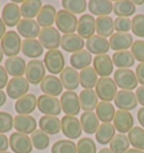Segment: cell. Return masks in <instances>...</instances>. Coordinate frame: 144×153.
Here are the masks:
<instances>
[{
  "label": "cell",
  "mask_w": 144,
  "mask_h": 153,
  "mask_svg": "<svg viewBox=\"0 0 144 153\" xmlns=\"http://www.w3.org/2000/svg\"><path fill=\"white\" fill-rule=\"evenodd\" d=\"M22 39L20 35L17 32L9 30L5 34V36L1 39V48L6 56L13 57L17 56L18 53L22 52Z\"/></svg>",
  "instance_id": "1"
},
{
  "label": "cell",
  "mask_w": 144,
  "mask_h": 153,
  "mask_svg": "<svg viewBox=\"0 0 144 153\" xmlns=\"http://www.w3.org/2000/svg\"><path fill=\"white\" fill-rule=\"evenodd\" d=\"M114 81L122 90L128 91H132L135 88L137 89L139 83L136 74L131 69H117L114 72Z\"/></svg>",
  "instance_id": "2"
},
{
  "label": "cell",
  "mask_w": 144,
  "mask_h": 153,
  "mask_svg": "<svg viewBox=\"0 0 144 153\" xmlns=\"http://www.w3.org/2000/svg\"><path fill=\"white\" fill-rule=\"evenodd\" d=\"M55 25L58 27V30L61 33L73 34L77 30L78 27V19L76 15L69 13L67 10H59L55 18Z\"/></svg>",
  "instance_id": "3"
},
{
  "label": "cell",
  "mask_w": 144,
  "mask_h": 153,
  "mask_svg": "<svg viewBox=\"0 0 144 153\" xmlns=\"http://www.w3.org/2000/svg\"><path fill=\"white\" fill-rule=\"evenodd\" d=\"M44 65L50 73L59 74L64 70L65 60L61 51L59 50H50L45 53L44 56Z\"/></svg>",
  "instance_id": "4"
},
{
  "label": "cell",
  "mask_w": 144,
  "mask_h": 153,
  "mask_svg": "<svg viewBox=\"0 0 144 153\" xmlns=\"http://www.w3.org/2000/svg\"><path fill=\"white\" fill-rule=\"evenodd\" d=\"M96 94L101 101L109 102L115 99L117 95V86L111 78H100L96 85Z\"/></svg>",
  "instance_id": "5"
},
{
  "label": "cell",
  "mask_w": 144,
  "mask_h": 153,
  "mask_svg": "<svg viewBox=\"0 0 144 153\" xmlns=\"http://www.w3.org/2000/svg\"><path fill=\"white\" fill-rule=\"evenodd\" d=\"M37 108L45 116H58L62 110L58 98L48 95H42L37 98Z\"/></svg>",
  "instance_id": "6"
},
{
  "label": "cell",
  "mask_w": 144,
  "mask_h": 153,
  "mask_svg": "<svg viewBox=\"0 0 144 153\" xmlns=\"http://www.w3.org/2000/svg\"><path fill=\"white\" fill-rule=\"evenodd\" d=\"M61 35L59 33L58 28L54 27H45L42 28L39 35V41L42 46L50 50H56L61 46Z\"/></svg>",
  "instance_id": "7"
},
{
  "label": "cell",
  "mask_w": 144,
  "mask_h": 153,
  "mask_svg": "<svg viewBox=\"0 0 144 153\" xmlns=\"http://www.w3.org/2000/svg\"><path fill=\"white\" fill-rule=\"evenodd\" d=\"M61 131L70 140H76L81 136L82 127L80 120L76 116L65 115L61 120Z\"/></svg>",
  "instance_id": "8"
},
{
  "label": "cell",
  "mask_w": 144,
  "mask_h": 153,
  "mask_svg": "<svg viewBox=\"0 0 144 153\" xmlns=\"http://www.w3.org/2000/svg\"><path fill=\"white\" fill-rule=\"evenodd\" d=\"M45 70L46 68L41 60H30L27 63L25 78L32 85H39L45 78Z\"/></svg>",
  "instance_id": "9"
},
{
  "label": "cell",
  "mask_w": 144,
  "mask_h": 153,
  "mask_svg": "<svg viewBox=\"0 0 144 153\" xmlns=\"http://www.w3.org/2000/svg\"><path fill=\"white\" fill-rule=\"evenodd\" d=\"M29 90V82L24 76L11 78L7 85V96L11 99H19L20 97L27 95Z\"/></svg>",
  "instance_id": "10"
},
{
  "label": "cell",
  "mask_w": 144,
  "mask_h": 153,
  "mask_svg": "<svg viewBox=\"0 0 144 153\" xmlns=\"http://www.w3.org/2000/svg\"><path fill=\"white\" fill-rule=\"evenodd\" d=\"M61 107L64 114L69 116H76L80 113L81 106H80V100H79V96L74 91H65L61 96Z\"/></svg>",
  "instance_id": "11"
},
{
  "label": "cell",
  "mask_w": 144,
  "mask_h": 153,
  "mask_svg": "<svg viewBox=\"0 0 144 153\" xmlns=\"http://www.w3.org/2000/svg\"><path fill=\"white\" fill-rule=\"evenodd\" d=\"M9 145L14 153H30L33 150L30 137L19 132H15L10 135Z\"/></svg>",
  "instance_id": "12"
},
{
  "label": "cell",
  "mask_w": 144,
  "mask_h": 153,
  "mask_svg": "<svg viewBox=\"0 0 144 153\" xmlns=\"http://www.w3.org/2000/svg\"><path fill=\"white\" fill-rule=\"evenodd\" d=\"M39 88L44 95L52 96V97L61 95L63 90V86L60 81V78H56L53 74L45 76V78L39 83Z\"/></svg>",
  "instance_id": "13"
},
{
  "label": "cell",
  "mask_w": 144,
  "mask_h": 153,
  "mask_svg": "<svg viewBox=\"0 0 144 153\" xmlns=\"http://www.w3.org/2000/svg\"><path fill=\"white\" fill-rule=\"evenodd\" d=\"M114 126L120 134L128 133L134 126V118L130 111L118 109L114 117Z\"/></svg>",
  "instance_id": "14"
},
{
  "label": "cell",
  "mask_w": 144,
  "mask_h": 153,
  "mask_svg": "<svg viewBox=\"0 0 144 153\" xmlns=\"http://www.w3.org/2000/svg\"><path fill=\"white\" fill-rule=\"evenodd\" d=\"M39 25L34 19H20L17 25V33L25 39H35L39 35Z\"/></svg>",
  "instance_id": "15"
},
{
  "label": "cell",
  "mask_w": 144,
  "mask_h": 153,
  "mask_svg": "<svg viewBox=\"0 0 144 153\" xmlns=\"http://www.w3.org/2000/svg\"><path fill=\"white\" fill-rule=\"evenodd\" d=\"M60 81L67 91H73L80 85V76L72 67L64 68V70L60 73Z\"/></svg>",
  "instance_id": "16"
},
{
  "label": "cell",
  "mask_w": 144,
  "mask_h": 153,
  "mask_svg": "<svg viewBox=\"0 0 144 153\" xmlns=\"http://www.w3.org/2000/svg\"><path fill=\"white\" fill-rule=\"evenodd\" d=\"M94 69L97 72V74L101 78H108L113 73V60L107 54L96 55L94 59Z\"/></svg>",
  "instance_id": "17"
},
{
  "label": "cell",
  "mask_w": 144,
  "mask_h": 153,
  "mask_svg": "<svg viewBox=\"0 0 144 153\" xmlns=\"http://www.w3.org/2000/svg\"><path fill=\"white\" fill-rule=\"evenodd\" d=\"M96 30V20L91 15H82L78 19V35L81 38H90L95 35Z\"/></svg>",
  "instance_id": "18"
},
{
  "label": "cell",
  "mask_w": 144,
  "mask_h": 153,
  "mask_svg": "<svg viewBox=\"0 0 144 153\" xmlns=\"http://www.w3.org/2000/svg\"><path fill=\"white\" fill-rule=\"evenodd\" d=\"M114 102L120 110H126V111L134 109L137 106V99L135 94L128 90L118 91L114 99Z\"/></svg>",
  "instance_id": "19"
},
{
  "label": "cell",
  "mask_w": 144,
  "mask_h": 153,
  "mask_svg": "<svg viewBox=\"0 0 144 153\" xmlns=\"http://www.w3.org/2000/svg\"><path fill=\"white\" fill-rule=\"evenodd\" d=\"M36 120L30 115H16L14 117V127L23 134H32L36 131Z\"/></svg>",
  "instance_id": "20"
},
{
  "label": "cell",
  "mask_w": 144,
  "mask_h": 153,
  "mask_svg": "<svg viewBox=\"0 0 144 153\" xmlns=\"http://www.w3.org/2000/svg\"><path fill=\"white\" fill-rule=\"evenodd\" d=\"M20 7L17 6L15 2H8L2 9V20L6 26L8 27H14L17 26L20 22Z\"/></svg>",
  "instance_id": "21"
},
{
  "label": "cell",
  "mask_w": 144,
  "mask_h": 153,
  "mask_svg": "<svg viewBox=\"0 0 144 153\" xmlns=\"http://www.w3.org/2000/svg\"><path fill=\"white\" fill-rule=\"evenodd\" d=\"M134 43L132 35L128 33H115L109 38V46L113 51H127Z\"/></svg>",
  "instance_id": "22"
},
{
  "label": "cell",
  "mask_w": 144,
  "mask_h": 153,
  "mask_svg": "<svg viewBox=\"0 0 144 153\" xmlns=\"http://www.w3.org/2000/svg\"><path fill=\"white\" fill-rule=\"evenodd\" d=\"M36 107H37V98L33 94H27L20 97L15 104V110L18 115L32 114Z\"/></svg>",
  "instance_id": "23"
},
{
  "label": "cell",
  "mask_w": 144,
  "mask_h": 153,
  "mask_svg": "<svg viewBox=\"0 0 144 153\" xmlns=\"http://www.w3.org/2000/svg\"><path fill=\"white\" fill-rule=\"evenodd\" d=\"M86 48L89 53L101 55L108 52L111 46H109V41H107L105 37H101L99 35H94L87 39Z\"/></svg>",
  "instance_id": "24"
},
{
  "label": "cell",
  "mask_w": 144,
  "mask_h": 153,
  "mask_svg": "<svg viewBox=\"0 0 144 153\" xmlns=\"http://www.w3.org/2000/svg\"><path fill=\"white\" fill-rule=\"evenodd\" d=\"M26 68H27V64L25 62V60H23L20 56L8 57L5 61L6 71L13 78L24 76L26 73Z\"/></svg>",
  "instance_id": "25"
},
{
  "label": "cell",
  "mask_w": 144,
  "mask_h": 153,
  "mask_svg": "<svg viewBox=\"0 0 144 153\" xmlns=\"http://www.w3.org/2000/svg\"><path fill=\"white\" fill-rule=\"evenodd\" d=\"M85 46V41L78 34H67L61 38V48L63 51L76 53L81 51Z\"/></svg>",
  "instance_id": "26"
},
{
  "label": "cell",
  "mask_w": 144,
  "mask_h": 153,
  "mask_svg": "<svg viewBox=\"0 0 144 153\" xmlns=\"http://www.w3.org/2000/svg\"><path fill=\"white\" fill-rule=\"evenodd\" d=\"M58 11L52 5H45L42 7L41 11L37 15V24L42 26L43 28L45 27H52V25L55 23Z\"/></svg>",
  "instance_id": "27"
},
{
  "label": "cell",
  "mask_w": 144,
  "mask_h": 153,
  "mask_svg": "<svg viewBox=\"0 0 144 153\" xmlns=\"http://www.w3.org/2000/svg\"><path fill=\"white\" fill-rule=\"evenodd\" d=\"M88 8L92 15L98 17L108 16L113 11L114 5L109 0H90L88 2Z\"/></svg>",
  "instance_id": "28"
},
{
  "label": "cell",
  "mask_w": 144,
  "mask_h": 153,
  "mask_svg": "<svg viewBox=\"0 0 144 153\" xmlns=\"http://www.w3.org/2000/svg\"><path fill=\"white\" fill-rule=\"evenodd\" d=\"M39 129L48 135L58 134L61 131V120L56 116H42L39 118Z\"/></svg>",
  "instance_id": "29"
},
{
  "label": "cell",
  "mask_w": 144,
  "mask_h": 153,
  "mask_svg": "<svg viewBox=\"0 0 144 153\" xmlns=\"http://www.w3.org/2000/svg\"><path fill=\"white\" fill-rule=\"evenodd\" d=\"M22 52L25 56L37 59L44 52V48L37 39H24L22 43Z\"/></svg>",
  "instance_id": "30"
},
{
  "label": "cell",
  "mask_w": 144,
  "mask_h": 153,
  "mask_svg": "<svg viewBox=\"0 0 144 153\" xmlns=\"http://www.w3.org/2000/svg\"><path fill=\"white\" fill-rule=\"evenodd\" d=\"M82 131L87 134H95L99 127V118L94 111H85L80 117Z\"/></svg>",
  "instance_id": "31"
},
{
  "label": "cell",
  "mask_w": 144,
  "mask_h": 153,
  "mask_svg": "<svg viewBox=\"0 0 144 153\" xmlns=\"http://www.w3.org/2000/svg\"><path fill=\"white\" fill-rule=\"evenodd\" d=\"M115 30L114 20L109 16H102L96 19V33L101 37H111Z\"/></svg>",
  "instance_id": "32"
},
{
  "label": "cell",
  "mask_w": 144,
  "mask_h": 153,
  "mask_svg": "<svg viewBox=\"0 0 144 153\" xmlns=\"http://www.w3.org/2000/svg\"><path fill=\"white\" fill-rule=\"evenodd\" d=\"M79 100L85 111H92L98 105V96L92 89H83L79 95Z\"/></svg>",
  "instance_id": "33"
},
{
  "label": "cell",
  "mask_w": 144,
  "mask_h": 153,
  "mask_svg": "<svg viewBox=\"0 0 144 153\" xmlns=\"http://www.w3.org/2000/svg\"><path fill=\"white\" fill-rule=\"evenodd\" d=\"M113 64L118 69H130L134 65L135 59L131 51H118L113 54Z\"/></svg>",
  "instance_id": "34"
},
{
  "label": "cell",
  "mask_w": 144,
  "mask_h": 153,
  "mask_svg": "<svg viewBox=\"0 0 144 153\" xmlns=\"http://www.w3.org/2000/svg\"><path fill=\"white\" fill-rule=\"evenodd\" d=\"M115 126L111 123H102L99 125L96 132V141H98V143L102 144V145L111 143V140L115 136Z\"/></svg>",
  "instance_id": "35"
},
{
  "label": "cell",
  "mask_w": 144,
  "mask_h": 153,
  "mask_svg": "<svg viewBox=\"0 0 144 153\" xmlns=\"http://www.w3.org/2000/svg\"><path fill=\"white\" fill-rule=\"evenodd\" d=\"M91 53H89L88 51L86 50H81V51H79V52H76L73 53L70 57V63H71V67L73 69H86L90 65V63H91Z\"/></svg>",
  "instance_id": "36"
},
{
  "label": "cell",
  "mask_w": 144,
  "mask_h": 153,
  "mask_svg": "<svg viewBox=\"0 0 144 153\" xmlns=\"http://www.w3.org/2000/svg\"><path fill=\"white\" fill-rule=\"evenodd\" d=\"M42 1L39 0H26L22 2L20 6V14L26 19H33L37 17L39 13L42 9Z\"/></svg>",
  "instance_id": "37"
},
{
  "label": "cell",
  "mask_w": 144,
  "mask_h": 153,
  "mask_svg": "<svg viewBox=\"0 0 144 153\" xmlns=\"http://www.w3.org/2000/svg\"><path fill=\"white\" fill-rule=\"evenodd\" d=\"M115 114L116 111L113 104L107 102V101L98 102L96 107V115L102 123H111V120H114Z\"/></svg>",
  "instance_id": "38"
},
{
  "label": "cell",
  "mask_w": 144,
  "mask_h": 153,
  "mask_svg": "<svg viewBox=\"0 0 144 153\" xmlns=\"http://www.w3.org/2000/svg\"><path fill=\"white\" fill-rule=\"evenodd\" d=\"M114 14L117 15V17H130L131 15H134L136 11V7L133 4V1L130 0H118L114 2L113 8Z\"/></svg>",
  "instance_id": "39"
},
{
  "label": "cell",
  "mask_w": 144,
  "mask_h": 153,
  "mask_svg": "<svg viewBox=\"0 0 144 153\" xmlns=\"http://www.w3.org/2000/svg\"><path fill=\"white\" fill-rule=\"evenodd\" d=\"M79 76H80V85L85 89H92L94 87H96L97 82L99 80L95 69L90 67L81 70Z\"/></svg>",
  "instance_id": "40"
},
{
  "label": "cell",
  "mask_w": 144,
  "mask_h": 153,
  "mask_svg": "<svg viewBox=\"0 0 144 153\" xmlns=\"http://www.w3.org/2000/svg\"><path fill=\"white\" fill-rule=\"evenodd\" d=\"M111 150L114 153H125L130 148V140L125 134H116L109 143Z\"/></svg>",
  "instance_id": "41"
},
{
  "label": "cell",
  "mask_w": 144,
  "mask_h": 153,
  "mask_svg": "<svg viewBox=\"0 0 144 153\" xmlns=\"http://www.w3.org/2000/svg\"><path fill=\"white\" fill-rule=\"evenodd\" d=\"M128 140L130 144L134 149L144 150V129L140 126H135L128 132Z\"/></svg>",
  "instance_id": "42"
},
{
  "label": "cell",
  "mask_w": 144,
  "mask_h": 153,
  "mask_svg": "<svg viewBox=\"0 0 144 153\" xmlns=\"http://www.w3.org/2000/svg\"><path fill=\"white\" fill-rule=\"evenodd\" d=\"M61 4L63 9L73 15L83 14L88 7V2L85 0H63Z\"/></svg>",
  "instance_id": "43"
},
{
  "label": "cell",
  "mask_w": 144,
  "mask_h": 153,
  "mask_svg": "<svg viewBox=\"0 0 144 153\" xmlns=\"http://www.w3.org/2000/svg\"><path fill=\"white\" fill-rule=\"evenodd\" d=\"M32 140V144H33V148H35L36 150H45L50 145V137L46 133H44L43 131L41 129H36L34 133H32L30 136Z\"/></svg>",
  "instance_id": "44"
},
{
  "label": "cell",
  "mask_w": 144,
  "mask_h": 153,
  "mask_svg": "<svg viewBox=\"0 0 144 153\" xmlns=\"http://www.w3.org/2000/svg\"><path fill=\"white\" fill-rule=\"evenodd\" d=\"M52 153H77V145L70 140H60L53 144Z\"/></svg>",
  "instance_id": "45"
},
{
  "label": "cell",
  "mask_w": 144,
  "mask_h": 153,
  "mask_svg": "<svg viewBox=\"0 0 144 153\" xmlns=\"http://www.w3.org/2000/svg\"><path fill=\"white\" fill-rule=\"evenodd\" d=\"M97 148L95 141L90 137H82L77 143V153H96Z\"/></svg>",
  "instance_id": "46"
},
{
  "label": "cell",
  "mask_w": 144,
  "mask_h": 153,
  "mask_svg": "<svg viewBox=\"0 0 144 153\" xmlns=\"http://www.w3.org/2000/svg\"><path fill=\"white\" fill-rule=\"evenodd\" d=\"M132 32L137 37H144V15H135L132 19Z\"/></svg>",
  "instance_id": "47"
},
{
  "label": "cell",
  "mask_w": 144,
  "mask_h": 153,
  "mask_svg": "<svg viewBox=\"0 0 144 153\" xmlns=\"http://www.w3.org/2000/svg\"><path fill=\"white\" fill-rule=\"evenodd\" d=\"M14 126L13 116L6 111H0V134H5L11 131Z\"/></svg>",
  "instance_id": "48"
},
{
  "label": "cell",
  "mask_w": 144,
  "mask_h": 153,
  "mask_svg": "<svg viewBox=\"0 0 144 153\" xmlns=\"http://www.w3.org/2000/svg\"><path fill=\"white\" fill-rule=\"evenodd\" d=\"M114 25L117 33H127L132 29V20L127 17H117L114 20Z\"/></svg>",
  "instance_id": "49"
},
{
  "label": "cell",
  "mask_w": 144,
  "mask_h": 153,
  "mask_svg": "<svg viewBox=\"0 0 144 153\" xmlns=\"http://www.w3.org/2000/svg\"><path fill=\"white\" fill-rule=\"evenodd\" d=\"M131 52L135 60L144 63V41H135L131 48Z\"/></svg>",
  "instance_id": "50"
},
{
  "label": "cell",
  "mask_w": 144,
  "mask_h": 153,
  "mask_svg": "<svg viewBox=\"0 0 144 153\" xmlns=\"http://www.w3.org/2000/svg\"><path fill=\"white\" fill-rule=\"evenodd\" d=\"M8 82H9L8 81V73L6 71L5 67H1L0 65V90L2 88L7 87Z\"/></svg>",
  "instance_id": "51"
},
{
  "label": "cell",
  "mask_w": 144,
  "mask_h": 153,
  "mask_svg": "<svg viewBox=\"0 0 144 153\" xmlns=\"http://www.w3.org/2000/svg\"><path fill=\"white\" fill-rule=\"evenodd\" d=\"M136 78H137V81L144 86V63H140L139 65L136 67Z\"/></svg>",
  "instance_id": "52"
},
{
  "label": "cell",
  "mask_w": 144,
  "mask_h": 153,
  "mask_svg": "<svg viewBox=\"0 0 144 153\" xmlns=\"http://www.w3.org/2000/svg\"><path fill=\"white\" fill-rule=\"evenodd\" d=\"M9 148V140L5 134H0V152H6Z\"/></svg>",
  "instance_id": "53"
},
{
  "label": "cell",
  "mask_w": 144,
  "mask_h": 153,
  "mask_svg": "<svg viewBox=\"0 0 144 153\" xmlns=\"http://www.w3.org/2000/svg\"><path fill=\"white\" fill-rule=\"evenodd\" d=\"M135 96H136L137 102H140V105H142L144 107V86L137 87L136 92H135Z\"/></svg>",
  "instance_id": "54"
},
{
  "label": "cell",
  "mask_w": 144,
  "mask_h": 153,
  "mask_svg": "<svg viewBox=\"0 0 144 153\" xmlns=\"http://www.w3.org/2000/svg\"><path fill=\"white\" fill-rule=\"evenodd\" d=\"M137 120H139L140 125L144 127V107L140 108V110L137 111Z\"/></svg>",
  "instance_id": "55"
},
{
  "label": "cell",
  "mask_w": 144,
  "mask_h": 153,
  "mask_svg": "<svg viewBox=\"0 0 144 153\" xmlns=\"http://www.w3.org/2000/svg\"><path fill=\"white\" fill-rule=\"evenodd\" d=\"M6 33H7V32H6V25H5V23H4L2 18L0 17V41L2 39V37L5 36Z\"/></svg>",
  "instance_id": "56"
},
{
  "label": "cell",
  "mask_w": 144,
  "mask_h": 153,
  "mask_svg": "<svg viewBox=\"0 0 144 153\" xmlns=\"http://www.w3.org/2000/svg\"><path fill=\"white\" fill-rule=\"evenodd\" d=\"M6 100H7V95L2 90H0V107L5 105Z\"/></svg>",
  "instance_id": "57"
},
{
  "label": "cell",
  "mask_w": 144,
  "mask_h": 153,
  "mask_svg": "<svg viewBox=\"0 0 144 153\" xmlns=\"http://www.w3.org/2000/svg\"><path fill=\"white\" fill-rule=\"evenodd\" d=\"M125 153H144V151H141V150H137V149H128Z\"/></svg>",
  "instance_id": "58"
},
{
  "label": "cell",
  "mask_w": 144,
  "mask_h": 153,
  "mask_svg": "<svg viewBox=\"0 0 144 153\" xmlns=\"http://www.w3.org/2000/svg\"><path fill=\"white\" fill-rule=\"evenodd\" d=\"M99 153H114V152H113V151H111V149L104 148V149H101L100 151H99Z\"/></svg>",
  "instance_id": "59"
},
{
  "label": "cell",
  "mask_w": 144,
  "mask_h": 153,
  "mask_svg": "<svg viewBox=\"0 0 144 153\" xmlns=\"http://www.w3.org/2000/svg\"><path fill=\"white\" fill-rule=\"evenodd\" d=\"M4 60V52H2V48H1V46H0V63H1V61Z\"/></svg>",
  "instance_id": "60"
},
{
  "label": "cell",
  "mask_w": 144,
  "mask_h": 153,
  "mask_svg": "<svg viewBox=\"0 0 144 153\" xmlns=\"http://www.w3.org/2000/svg\"><path fill=\"white\" fill-rule=\"evenodd\" d=\"M133 4H134V5H143L144 1L143 0H137V1H133Z\"/></svg>",
  "instance_id": "61"
},
{
  "label": "cell",
  "mask_w": 144,
  "mask_h": 153,
  "mask_svg": "<svg viewBox=\"0 0 144 153\" xmlns=\"http://www.w3.org/2000/svg\"><path fill=\"white\" fill-rule=\"evenodd\" d=\"M0 153H11V152H8V151H6V152H0Z\"/></svg>",
  "instance_id": "62"
}]
</instances>
